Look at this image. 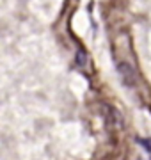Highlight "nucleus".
<instances>
[{"instance_id":"1","label":"nucleus","mask_w":151,"mask_h":160,"mask_svg":"<svg viewBox=\"0 0 151 160\" xmlns=\"http://www.w3.org/2000/svg\"><path fill=\"white\" fill-rule=\"evenodd\" d=\"M117 71H119L123 82H124L126 86H134L135 84V71L128 62H119L117 64Z\"/></svg>"},{"instance_id":"2","label":"nucleus","mask_w":151,"mask_h":160,"mask_svg":"<svg viewBox=\"0 0 151 160\" xmlns=\"http://www.w3.org/2000/svg\"><path fill=\"white\" fill-rule=\"evenodd\" d=\"M76 64H78L80 68H85V64H87V55H85L82 50L76 52Z\"/></svg>"},{"instance_id":"3","label":"nucleus","mask_w":151,"mask_h":160,"mask_svg":"<svg viewBox=\"0 0 151 160\" xmlns=\"http://www.w3.org/2000/svg\"><path fill=\"white\" fill-rule=\"evenodd\" d=\"M140 142L144 144V148L148 149V151H151V141H140Z\"/></svg>"}]
</instances>
